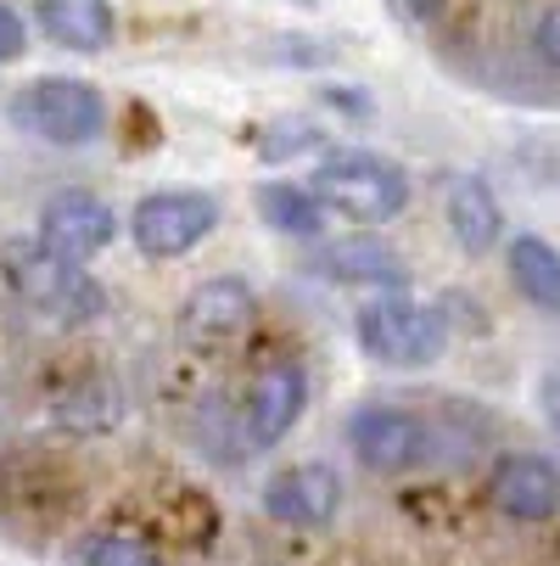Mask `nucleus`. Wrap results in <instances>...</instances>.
<instances>
[{"instance_id":"9d476101","label":"nucleus","mask_w":560,"mask_h":566,"mask_svg":"<svg viewBox=\"0 0 560 566\" xmlns=\"http://www.w3.org/2000/svg\"><path fill=\"white\" fill-rule=\"evenodd\" d=\"M488 500L505 522L538 527L549 516H560V465L549 454H505L488 476Z\"/></svg>"},{"instance_id":"7ed1b4c3","label":"nucleus","mask_w":560,"mask_h":566,"mask_svg":"<svg viewBox=\"0 0 560 566\" xmlns=\"http://www.w3.org/2000/svg\"><path fill=\"white\" fill-rule=\"evenodd\" d=\"M308 191L326 202V213H342L353 224H392L410 208V175L376 151H331L319 157Z\"/></svg>"},{"instance_id":"0eeeda50","label":"nucleus","mask_w":560,"mask_h":566,"mask_svg":"<svg viewBox=\"0 0 560 566\" xmlns=\"http://www.w3.org/2000/svg\"><path fill=\"white\" fill-rule=\"evenodd\" d=\"M308 410V370L303 365H270L247 398L242 410H235V421H242V454H270L292 438V427L303 421Z\"/></svg>"},{"instance_id":"a211bd4d","label":"nucleus","mask_w":560,"mask_h":566,"mask_svg":"<svg viewBox=\"0 0 560 566\" xmlns=\"http://www.w3.org/2000/svg\"><path fill=\"white\" fill-rule=\"evenodd\" d=\"M73 560L78 566H163V555H157L146 538H135V533H85L73 544Z\"/></svg>"},{"instance_id":"5701e85b","label":"nucleus","mask_w":560,"mask_h":566,"mask_svg":"<svg viewBox=\"0 0 560 566\" xmlns=\"http://www.w3.org/2000/svg\"><path fill=\"white\" fill-rule=\"evenodd\" d=\"M538 403H543V421H549V432L560 438V376H549V381L538 387Z\"/></svg>"},{"instance_id":"2eb2a0df","label":"nucleus","mask_w":560,"mask_h":566,"mask_svg":"<svg viewBox=\"0 0 560 566\" xmlns=\"http://www.w3.org/2000/svg\"><path fill=\"white\" fill-rule=\"evenodd\" d=\"M505 270H510V286L543 308V314H560V248L538 230H521L505 241Z\"/></svg>"},{"instance_id":"dca6fc26","label":"nucleus","mask_w":560,"mask_h":566,"mask_svg":"<svg viewBox=\"0 0 560 566\" xmlns=\"http://www.w3.org/2000/svg\"><path fill=\"white\" fill-rule=\"evenodd\" d=\"M253 213L270 230L292 235V241H319V235H326V202H319L308 186H292V180L253 186Z\"/></svg>"},{"instance_id":"4468645a","label":"nucleus","mask_w":560,"mask_h":566,"mask_svg":"<svg viewBox=\"0 0 560 566\" xmlns=\"http://www.w3.org/2000/svg\"><path fill=\"white\" fill-rule=\"evenodd\" d=\"M34 23L51 45L78 51V56H96L113 45L118 18H113V0H34Z\"/></svg>"},{"instance_id":"9b49d317","label":"nucleus","mask_w":560,"mask_h":566,"mask_svg":"<svg viewBox=\"0 0 560 566\" xmlns=\"http://www.w3.org/2000/svg\"><path fill=\"white\" fill-rule=\"evenodd\" d=\"M314 275H326L331 286H370V292H404L410 286V264L398 248H387L381 235H337L326 248H314L308 259Z\"/></svg>"},{"instance_id":"423d86ee","label":"nucleus","mask_w":560,"mask_h":566,"mask_svg":"<svg viewBox=\"0 0 560 566\" xmlns=\"http://www.w3.org/2000/svg\"><path fill=\"white\" fill-rule=\"evenodd\" d=\"M219 219H224V202L213 191L180 186V191L140 197L135 213H129V235L146 259H186L219 230Z\"/></svg>"},{"instance_id":"f257e3e1","label":"nucleus","mask_w":560,"mask_h":566,"mask_svg":"<svg viewBox=\"0 0 560 566\" xmlns=\"http://www.w3.org/2000/svg\"><path fill=\"white\" fill-rule=\"evenodd\" d=\"M0 281H7V292L23 308H34L51 326H91L107 308L102 281L78 259L45 248L40 235H7L0 241Z\"/></svg>"},{"instance_id":"f8f14e48","label":"nucleus","mask_w":560,"mask_h":566,"mask_svg":"<svg viewBox=\"0 0 560 566\" xmlns=\"http://www.w3.org/2000/svg\"><path fill=\"white\" fill-rule=\"evenodd\" d=\"M34 235L45 241V248L67 253V259H96L102 248H113L118 235V213L96 197V191H56L45 208H40V224Z\"/></svg>"},{"instance_id":"393cba45","label":"nucleus","mask_w":560,"mask_h":566,"mask_svg":"<svg viewBox=\"0 0 560 566\" xmlns=\"http://www.w3.org/2000/svg\"><path fill=\"white\" fill-rule=\"evenodd\" d=\"M292 7H297V12H314V7H319V0H292Z\"/></svg>"},{"instance_id":"6e6552de","label":"nucleus","mask_w":560,"mask_h":566,"mask_svg":"<svg viewBox=\"0 0 560 566\" xmlns=\"http://www.w3.org/2000/svg\"><path fill=\"white\" fill-rule=\"evenodd\" d=\"M253 319H258V292L242 275H213V281L186 292V303L175 314V332L191 348H224L242 332H253Z\"/></svg>"},{"instance_id":"4be33fe9","label":"nucleus","mask_w":560,"mask_h":566,"mask_svg":"<svg viewBox=\"0 0 560 566\" xmlns=\"http://www.w3.org/2000/svg\"><path fill=\"white\" fill-rule=\"evenodd\" d=\"M319 102H326L331 113H342V118H353V124H370V118H376V107H370V91L326 85V91H319Z\"/></svg>"},{"instance_id":"ddd939ff","label":"nucleus","mask_w":560,"mask_h":566,"mask_svg":"<svg viewBox=\"0 0 560 566\" xmlns=\"http://www.w3.org/2000/svg\"><path fill=\"white\" fill-rule=\"evenodd\" d=\"M443 219L465 259H488L494 248H505V208L483 175L459 169L443 180Z\"/></svg>"},{"instance_id":"20e7f679","label":"nucleus","mask_w":560,"mask_h":566,"mask_svg":"<svg viewBox=\"0 0 560 566\" xmlns=\"http://www.w3.org/2000/svg\"><path fill=\"white\" fill-rule=\"evenodd\" d=\"M342 438H348V454L376 476H404L443 460V432L410 403H359Z\"/></svg>"},{"instance_id":"f3484780","label":"nucleus","mask_w":560,"mask_h":566,"mask_svg":"<svg viewBox=\"0 0 560 566\" xmlns=\"http://www.w3.org/2000/svg\"><path fill=\"white\" fill-rule=\"evenodd\" d=\"M51 416L67 432H113L124 421V398L107 376H78L73 387H62L51 398Z\"/></svg>"},{"instance_id":"39448f33","label":"nucleus","mask_w":560,"mask_h":566,"mask_svg":"<svg viewBox=\"0 0 560 566\" xmlns=\"http://www.w3.org/2000/svg\"><path fill=\"white\" fill-rule=\"evenodd\" d=\"M7 118H12V129H23L29 140H45V146H91L107 129V96L96 85H85V78L45 73V78H29L7 102Z\"/></svg>"},{"instance_id":"6ab92c4d","label":"nucleus","mask_w":560,"mask_h":566,"mask_svg":"<svg viewBox=\"0 0 560 566\" xmlns=\"http://www.w3.org/2000/svg\"><path fill=\"white\" fill-rule=\"evenodd\" d=\"M314 146H326V129H319L314 118H275L258 140V157L264 164H286V157H303Z\"/></svg>"},{"instance_id":"aec40b11","label":"nucleus","mask_w":560,"mask_h":566,"mask_svg":"<svg viewBox=\"0 0 560 566\" xmlns=\"http://www.w3.org/2000/svg\"><path fill=\"white\" fill-rule=\"evenodd\" d=\"M527 51L538 56V67L560 73V0H549V7H538V18L527 23Z\"/></svg>"},{"instance_id":"412c9836","label":"nucleus","mask_w":560,"mask_h":566,"mask_svg":"<svg viewBox=\"0 0 560 566\" xmlns=\"http://www.w3.org/2000/svg\"><path fill=\"white\" fill-rule=\"evenodd\" d=\"M29 51V23L18 18L12 0H0V62H23Z\"/></svg>"},{"instance_id":"1a4fd4ad","label":"nucleus","mask_w":560,"mask_h":566,"mask_svg":"<svg viewBox=\"0 0 560 566\" xmlns=\"http://www.w3.org/2000/svg\"><path fill=\"white\" fill-rule=\"evenodd\" d=\"M264 516L281 522V527H326L337 511H342V476L326 465V460H303V465H286L264 482L258 494Z\"/></svg>"},{"instance_id":"f03ea898","label":"nucleus","mask_w":560,"mask_h":566,"mask_svg":"<svg viewBox=\"0 0 560 566\" xmlns=\"http://www.w3.org/2000/svg\"><path fill=\"white\" fill-rule=\"evenodd\" d=\"M353 343L387 370H426L448 354V319L410 292H381L353 308Z\"/></svg>"},{"instance_id":"b1692460","label":"nucleus","mask_w":560,"mask_h":566,"mask_svg":"<svg viewBox=\"0 0 560 566\" xmlns=\"http://www.w3.org/2000/svg\"><path fill=\"white\" fill-rule=\"evenodd\" d=\"M398 7H404V12L415 18V23H432V18L443 12V0H398Z\"/></svg>"}]
</instances>
